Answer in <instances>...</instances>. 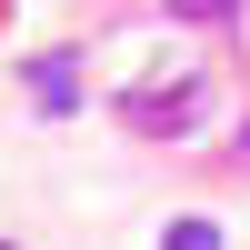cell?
Returning <instances> with one entry per match:
<instances>
[{
    "mask_svg": "<svg viewBox=\"0 0 250 250\" xmlns=\"http://www.w3.org/2000/svg\"><path fill=\"white\" fill-rule=\"evenodd\" d=\"M200 100H210V80H150V90H130V100H120V120H130V130L140 140H160V130H190V120H200Z\"/></svg>",
    "mask_w": 250,
    "mask_h": 250,
    "instance_id": "1",
    "label": "cell"
},
{
    "mask_svg": "<svg viewBox=\"0 0 250 250\" xmlns=\"http://www.w3.org/2000/svg\"><path fill=\"white\" fill-rule=\"evenodd\" d=\"M40 110H50V120L70 110V60H40Z\"/></svg>",
    "mask_w": 250,
    "mask_h": 250,
    "instance_id": "2",
    "label": "cell"
},
{
    "mask_svg": "<svg viewBox=\"0 0 250 250\" xmlns=\"http://www.w3.org/2000/svg\"><path fill=\"white\" fill-rule=\"evenodd\" d=\"M160 250H220V230H210V220H170V230H160Z\"/></svg>",
    "mask_w": 250,
    "mask_h": 250,
    "instance_id": "3",
    "label": "cell"
},
{
    "mask_svg": "<svg viewBox=\"0 0 250 250\" xmlns=\"http://www.w3.org/2000/svg\"><path fill=\"white\" fill-rule=\"evenodd\" d=\"M240 0H170V20H200V30H210V20H230Z\"/></svg>",
    "mask_w": 250,
    "mask_h": 250,
    "instance_id": "4",
    "label": "cell"
},
{
    "mask_svg": "<svg viewBox=\"0 0 250 250\" xmlns=\"http://www.w3.org/2000/svg\"><path fill=\"white\" fill-rule=\"evenodd\" d=\"M240 150H250V120H240Z\"/></svg>",
    "mask_w": 250,
    "mask_h": 250,
    "instance_id": "5",
    "label": "cell"
},
{
    "mask_svg": "<svg viewBox=\"0 0 250 250\" xmlns=\"http://www.w3.org/2000/svg\"><path fill=\"white\" fill-rule=\"evenodd\" d=\"M0 250H20V240H0Z\"/></svg>",
    "mask_w": 250,
    "mask_h": 250,
    "instance_id": "6",
    "label": "cell"
}]
</instances>
